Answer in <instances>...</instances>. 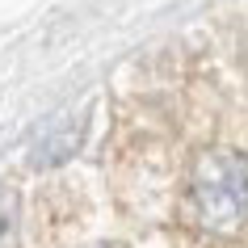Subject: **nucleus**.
Here are the masks:
<instances>
[{"label": "nucleus", "instance_id": "obj_2", "mask_svg": "<svg viewBox=\"0 0 248 248\" xmlns=\"http://www.w3.org/2000/svg\"><path fill=\"white\" fill-rule=\"evenodd\" d=\"M80 139H84V114L55 118L51 126L34 139V147H30V164H34V169H55V164H63V160L76 156Z\"/></svg>", "mask_w": 248, "mask_h": 248}, {"label": "nucleus", "instance_id": "obj_3", "mask_svg": "<svg viewBox=\"0 0 248 248\" xmlns=\"http://www.w3.org/2000/svg\"><path fill=\"white\" fill-rule=\"evenodd\" d=\"M17 240V194L0 185V248H13Z\"/></svg>", "mask_w": 248, "mask_h": 248}, {"label": "nucleus", "instance_id": "obj_1", "mask_svg": "<svg viewBox=\"0 0 248 248\" xmlns=\"http://www.w3.org/2000/svg\"><path fill=\"white\" fill-rule=\"evenodd\" d=\"M189 202L198 223L215 235H235L248 227V160L235 152L198 156L189 177Z\"/></svg>", "mask_w": 248, "mask_h": 248}]
</instances>
